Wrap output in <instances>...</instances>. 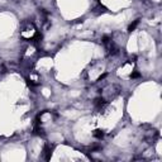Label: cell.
<instances>
[{
    "instance_id": "cell-5",
    "label": "cell",
    "mask_w": 162,
    "mask_h": 162,
    "mask_svg": "<svg viewBox=\"0 0 162 162\" xmlns=\"http://www.w3.org/2000/svg\"><path fill=\"white\" fill-rule=\"evenodd\" d=\"M130 77H132V79H136V77H139V74H138V72H133V74L130 75Z\"/></svg>"
},
{
    "instance_id": "cell-2",
    "label": "cell",
    "mask_w": 162,
    "mask_h": 162,
    "mask_svg": "<svg viewBox=\"0 0 162 162\" xmlns=\"http://www.w3.org/2000/svg\"><path fill=\"white\" fill-rule=\"evenodd\" d=\"M52 146H48L47 145L46 147H44V153H46V160H50V157H51V153H52Z\"/></svg>"
},
{
    "instance_id": "cell-3",
    "label": "cell",
    "mask_w": 162,
    "mask_h": 162,
    "mask_svg": "<svg viewBox=\"0 0 162 162\" xmlns=\"http://www.w3.org/2000/svg\"><path fill=\"white\" fill-rule=\"evenodd\" d=\"M94 137L95 138H98V139H101V138L104 137V132L101 130V129H96V130H94Z\"/></svg>"
},
{
    "instance_id": "cell-4",
    "label": "cell",
    "mask_w": 162,
    "mask_h": 162,
    "mask_svg": "<svg viewBox=\"0 0 162 162\" xmlns=\"http://www.w3.org/2000/svg\"><path fill=\"white\" fill-rule=\"evenodd\" d=\"M138 23H139V20H134L133 23H132V24L129 26V28H128V31L129 32H132V31H134V29H136V27L138 26Z\"/></svg>"
},
{
    "instance_id": "cell-1",
    "label": "cell",
    "mask_w": 162,
    "mask_h": 162,
    "mask_svg": "<svg viewBox=\"0 0 162 162\" xmlns=\"http://www.w3.org/2000/svg\"><path fill=\"white\" fill-rule=\"evenodd\" d=\"M95 106L98 108V109H101V108H103L106 103H105V100L103 99V98H98V99H95Z\"/></svg>"
}]
</instances>
